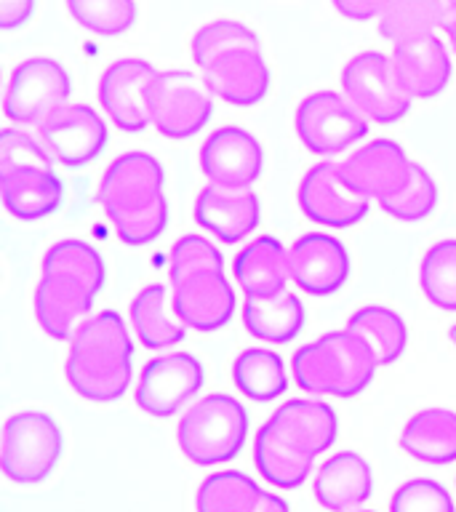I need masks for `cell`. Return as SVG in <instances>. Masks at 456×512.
Returning a JSON list of instances; mask_svg holds the SVG:
<instances>
[{
	"instance_id": "e575fe53",
	"label": "cell",
	"mask_w": 456,
	"mask_h": 512,
	"mask_svg": "<svg viewBox=\"0 0 456 512\" xmlns=\"http://www.w3.org/2000/svg\"><path fill=\"white\" fill-rule=\"evenodd\" d=\"M379 206L384 214L398 222H419V219H427L438 206V184L427 168L414 163V176L406 184V190L379 200Z\"/></svg>"
},
{
	"instance_id": "f1b7e54d",
	"label": "cell",
	"mask_w": 456,
	"mask_h": 512,
	"mask_svg": "<svg viewBox=\"0 0 456 512\" xmlns=\"http://www.w3.org/2000/svg\"><path fill=\"white\" fill-rule=\"evenodd\" d=\"M131 323L147 350H166L184 342L187 336V326L179 320V315L176 312L168 315V291L160 283H152L134 296Z\"/></svg>"
},
{
	"instance_id": "ab89813d",
	"label": "cell",
	"mask_w": 456,
	"mask_h": 512,
	"mask_svg": "<svg viewBox=\"0 0 456 512\" xmlns=\"http://www.w3.org/2000/svg\"><path fill=\"white\" fill-rule=\"evenodd\" d=\"M331 3H334V8L344 19H350V22H368V19H379L387 0H331Z\"/></svg>"
},
{
	"instance_id": "b9f144b4",
	"label": "cell",
	"mask_w": 456,
	"mask_h": 512,
	"mask_svg": "<svg viewBox=\"0 0 456 512\" xmlns=\"http://www.w3.org/2000/svg\"><path fill=\"white\" fill-rule=\"evenodd\" d=\"M440 6V19H443V24L440 27H446V24H451L456 19V0H438Z\"/></svg>"
},
{
	"instance_id": "1f68e13d",
	"label": "cell",
	"mask_w": 456,
	"mask_h": 512,
	"mask_svg": "<svg viewBox=\"0 0 456 512\" xmlns=\"http://www.w3.org/2000/svg\"><path fill=\"white\" fill-rule=\"evenodd\" d=\"M440 24L438 0H387L379 14V32L392 43L435 35Z\"/></svg>"
},
{
	"instance_id": "836d02e7",
	"label": "cell",
	"mask_w": 456,
	"mask_h": 512,
	"mask_svg": "<svg viewBox=\"0 0 456 512\" xmlns=\"http://www.w3.org/2000/svg\"><path fill=\"white\" fill-rule=\"evenodd\" d=\"M67 11L83 30L94 35H123L134 27V0H67Z\"/></svg>"
},
{
	"instance_id": "f35d334b",
	"label": "cell",
	"mask_w": 456,
	"mask_h": 512,
	"mask_svg": "<svg viewBox=\"0 0 456 512\" xmlns=\"http://www.w3.org/2000/svg\"><path fill=\"white\" fill-rule=\"evenodd\" d=\"M54 158L48 155L40 139H32L19 128H6L0 134V166H51Z\"/></svg>"
},
{
	"instance_id": "9a60e30c",
	"label": "cell",
	"mask_w": 456,
	"mask_h": 512,
	"mask_svg": "<svg viewBox=\"0 0 456 512\" xmlns=\"http://www.w3.org/2000/svg\"><path fill=\"white\" fill-rule=\"evenodd\" d=\"M296 200L302 214L323 227H355L368 216V198L358 195L339 174V163H315L302 176Z\"/></svg>"
},
{
	"instance_id": "cb8c5ba5",
	"label": "cell",
	"mask_w": 456,
	"mask_h": 512,
	"mask_svg": "<svg viewBox=\"0 0 456 512\" xmlns=\"http://www.w3.org/2000/svg\"><path fill=\"white\" fill-rule=\"evenodd\" d=\"M374 491L371 464L355 451H339L328 462L320 464L312 480L315 502L328 512H352L363 507Z\"/></svg>"
},
{
	"instance_id": "277c9868",
	"label": "cell",
	"mask_w": 456,
	"mask_h": 512,
	"mask_svg": "<svg viewBox=\"0 0 456 512\" xmlns=\"http://www.w3.org/2000/svg\"><path fill=\"white\" fill-rule=\"evenodd\" d=\"M134 344L115 310L86 318L75 328L64 374L72 392L91 403H112L128 392L134 376Z\"/></svg>"
},
{
	"instance_id": "d6986e66",
	"label": "cell",
	"mask_w": 456,
	"mask_h": 512,
	"mask_svg": "<svg viewBox=\"0 0 456 512\" xmlns=\"http://www.w3.org/2000/svg\"><path fill=\"white\" fill-rule=\"evenodd\" d=\"M171 283H174L171 307L187 328L211 334L227 326L235 315V291L230 280L224 278V270L203 267Z\"/></svg>"
},
{
	"instance_id": "7bdbcfd3",
	"label": "cell",
	"mask_w": 456,
	"mask_h": 512,
	"mask_svg": "<svg viewBox=\"0 0 456 512\" xmlns=\"http://www.w3.org/2000/svg\"><path fill=\"white\" fill-rule=\"evenodd\" d=\"M443 32H446L448 43H451V48L456 51V19L451 24H446V27H443Z\"/></svg>"
},
{
	"instance_id": "484cf974",
	"label": "cell",
	"mask_w": 456,
	"mask_h": 512,
	"mask_svg": "<svg viewBox=\"0 0 456 512\" xmlns=\"http://www.w3.org/2000/svg\"><path fill=\"white\" fill-rule=\"evenodd\" d=\"M232 275L248 299H270L283 294L286 280L291 278L286 246L272 235L256 238L235 256Z\"/></svg>"
},
{
	"instance_id": "d6a6232c",
	"label": "cell",
	"mask_w": 456,
	"mask_h": 512,
	"mask_svg": "<svg viewBox=\"0 0 456 512\" xmlns=\"http://www.w3.org/2000/svg\"><path fill=\"white\" fill-rule=\"evenodd\" d=\"M419 286L438 310L456 312V238L438 240L419 264Z\"/></svg>"
},
{
	"instance_id": "5bb4252c",
	"label": "cell",
	"mask_w": 456,
	"mask_h": 512,
	"mask_svg": "<svg viewBox=\"0 0 456 512\" xmlns=\"http://www.w3.org/2000/svg\"><path fill=\"white\" fill-rule=\"evenodd\" d=\"M264 147L251 131L240 126H222L200 147V171L208 184L227 190H251L262 176Z\"/></svg>"
},
{
	"instance_id": "7402d4cb",
	"label": "cell",
	"mask_w": 456,
	"mask_h": 512,
	"mask_svg": "<svg viewBox=\"0 0 456 512\" xmlns=\"http://www.w3.org/2000/svg\"><path fill=\"white\" fill-rule=\"evenodd\" d=\"M390 59L400 88L411 99L440 96L451 83V75H454L446 46L435 35L395 43V51H392Z\"/></svg>"
},
{
	"instance_id": "4316f807",
	"label": "cell",
	"mask_w": 456,
	"mask_h": 512,
	"mask_svg": "<svg viewBox=\"0 0 456 512\" xmlns=\"http://www.w3.org/2000/svg\"><path fill=\"white\" fill-rule=\"evenodd\" d=\"M400 448L416 462H456V411L427 408L414 414L400 430Z\"/></svg>"
},
{
	"instance_id": "7c38bea8",
	"label": "cell",
	"mask_w": 456,
	"mask_h": 512,
	"mask_svg": "<svg viewBox=\"0 0 456 512\" xmlns=\"http://www.w3.org/2000/svg\"><path fill=\"white\" fill-rule=\"evenodd\" d=\"M203 379V366L190 352H168L152 358L144 363L136 382V406L155 419H168L198 395Z\"/></svg>"
},
{
	"instance_id": "e0dca14e",
	"label": "cell",
	"mask_w": 456,
	"mask_h": 512,
	"mask_svg": "<svg viewBox=\"0 0 456 512\" xmlns=\"http://www.w3.org/2000/svg\"><path fill=\"white\" fill-rule=\"evenodd\" d=\"M339 174L363 198H392L406 190L414 176V160L395 139H374L339 163Z\"/></svg>"
},
{
	"instance_id": "d590c367",
	"label": "cell",
	"mask_w": 456,
	"mask_h": 512,
	"mask_svg": "<svg viewBox=\"0 0 456 512\" xmlns=\"http://www.w3.org/2000/svg\"><path fill=\"white\" fill-rule=\"evenodd\" d=\"M232 46H262V40L248 24L238 19H214V22L203 24L190 40V56L192 62L198 64V70L211 59L214 54Z\"/></svg>"
},
{
	"instance_id": "52a82bcc",
	"label": "cell",
	"mask_w": 456,
	"mask_h": 512,
	"mask_svg": "<svg viewBox=\"0 0 456 512\" xmlns=\"http://www.w3.org/2000/svg\"><path fill=\"white\" fill-rule=\"evenodd\" d=\"M64 435L46 411H19L8 416L0 440V470L11 483L38 486L62 459Z\"/></svg>"
},
{
	"instance_id": "3957f363",
	"label": "cell",
	"mask_w": 456,
	"mask_h": 512,
	"mask_svg": "<svg viewBox=\"0 0 456 512\" xmlns=\"http://www.w3.org/2000/svg\"><path fill=\"white\" fill-rule=\"evenodd\" d=\"M163 179V166L150 152H126L104 171L99 203L126 246H147L166 232Z\"/></svg>"
},
{
	"instance_id": "ac0fdd59",
	"label": "cell",
	"mask_w": 456,
	"mask_h": 512,
	"mask_svg": "<svg viewBox=\"0 0 456 512\" xmlns=\"http://www.w3.org/2000/svg\"><path fill=\"white\" fill-rule=\"evenodd\" d=\"M158 70L147 59L128 56L104 67L99 78V104L123 134H139L150 126L147 88Z\"/></svg>"
},
{
	"instance_id": "603a6c76",
	"label": "cell",
	"mask_w": 456,
	"mask_h": 512,
	"mask_svg": "<svg viewBox=\"0 0 456 512\" xmlns=\"http://www.w3.org/2000/svg\"><path fill=\"white\" fill-rule=\"evenodd\" d=\"M195 222L224 243H240L262 222V203L251 190L208 184L195 200Z\"/></svg>"
},
{
	"instance_id": "6da1fadb",
	"label": "cell",
	"mask_w": 456,
	"mask_h": 512,
	"mask_svg": "<svg viewBox=\"0 0 456 512\" xmlns=\"http://www.w3.org/2000/svg\"><path fill=\"white\" fill-rule=\"evenodd\" d=\"M339 416L328 403L312 398L288 400L259 427L254 464L270 486L291 491L310 478L312 464L336 443Z\"/></svg>"
},
{
	"instance_id": "7a4b0ae2",
	"label": "cell",
	"mask_w": 456,
	"mask_h": 512,
	"mask_svg": "<svg viewBox=\"0 0 456 512\" xmlns=\"http://www.w3.org/2000/svg\"><path fill=\"white\" fill-rule=\"evenodd\" d=\"M107 270L99 251L86 240H59L43 254L35 288V320L56 342H70L78 320L94 307Z\"/></svg>"
},
{
	"instance_id": "ffe728a7",
	"label": "cell",
	"mask_w": 456,
	"mask_h": 512,
	"mask_svg": "<svg viewBox=\"0 0 456 512\" xmlns=\"http://www.w3.org/2000/svg\"><path fill=\"white\" fill-rule=\"evenodd\" d=\"M291 280L310 296H331L350 278V254L339 238L307 232L288 248Z\"/></svg>"
},
{
	"instance_id": "74e56055",
	"label": "cell",
	"mask_w": 456,
	"mask_h": 512,
	"mask_svg": "<svg viewBox=\"0 0 456 512\" xmlns=\"http://www.w3.org/2000/svg\"><path fill=\"white\" fill-rule=\"evenodd\" d=\"M203 267L224 270L222 251L200 235H182L171 248V280L182 278L192 270H203Z\"/></svg>"
},
{
	"instance_id": "ba28073f",
	"label": "cell",
	"mask_w": 456,
	"mask_h": 512,
	"mask_svg": "<svg viewBox=\"0 0 456 512\" xmlns=\"http://www.w3.org/2000/svg\"><path fill=\"white\" fill-rule=\"evenodd\" d=\"M150 126L166 139H190L208 126L214 115V94L206 80L187 70L158 72L147 88Z\"/></svg>"
},
{
	"instance_id": "4dcf8cb0",
	"label": "cell",
	"mask_w": 456,
	"mask_h": 512,
	"mask_svg": "<svg viewBox=\"0 0 456 512\" xmlns=\"http://www.w3.org/2000/svg\"><path fill=\"white\" fill-rule=\"evenodd\" d=\"M347 328L360 334L376 352L379 366H390L406 352L408 347V326L398 312L382 304H368L350 315Z\"/></svg>"
},
{
	"instance_id": "9c48e42d",
	"label": "cell",
	"mask_w": 456,
	"mask_h": 512,
	"mask_svg": "<svg viewBox=\"0 0 456 512\" xmlns=\"http://www.w3.org/2000/svg\"><path fill=\"white\" fill-rule=\"evenodd\" d=\"M72 83L62 62L51 56H30L8 78L3 112L16 126H35L67 107Z\"/></svg>"
},
{
	"instance_id": "83f0119b",
	"label": "cell",
	"mask_w": 456,
	"mask_h": 512,
	"mask_svg": "<svg viewBox=\"0 0 456 512\" xmlns=\"http://www.w3.org/2000/svg\"><path fill=\"white\" fill-rule=\"evenodd\" d=\"M243 326L254 339L270 344L294 342L304 328V304L291 291L270 299H246Z\"/></svg>"
},
{
	"instance_id": "d4e9b609",
	"label": "cell",
	"mask_w": 456,
	"mask_h": 512,
	"mask_svg": "<svg viewBox=\"0 0 456 512\" xmlns=\"http://www.w3.org/2000/svg\"><path fill=\"white\" fill-rule=\"evenodd\" d=\"M195 507L198 512H291L283 496L264 491L238 470L208 475L195 494Z\"/></svg>"
},
{
	"instance_id": "f6af8a7d",
	"label": "cell",
	"mask_w": 456,
	"mask_h": 512,
	"mask_svg": "<svg viewBox=\"0 0 456 512\" xmlns=\"http://www.w3.org/2000/svg\"><path fill=\"white\" fill-rule=\"evenodd\" d=\"M352 512H376V510H360V507H358V510H352Z\"/></svg>"
},
{
	"instance_id": "8992f818",
	"label": "cell",
	"mask_w": 456,
	"mask_h": 512,
	"mask_svg": "<svg viewBox=\"0 0 456 512\" xmlns=\"http://www.w3.org/2000/svg\"><path fill=\"white\" fill-rule=\"evenodd\" d=\"M248 435L246 406L227 392H214L192 403L176 427L182 454L198 467L232 462Z\"/></svg>"
},
{
	"instance_id": "8fae6325",
	"label": "cell",
	"mask_w": 456,
	"mask_h": 512,
	"mask_svg": "<svg viewBox=\"0 0 456 512\" xmlns=\"http://www.w3.org/2000/svg\"><path fill=\"white\" fill-rule=\"evenodd\" d=\"M342 91L379 126H392L411 112V96L400 88L392 59L379 51H363L344 64Z\"/></svg>"
},
{
	"instance_id": "4fadbf2b",
	"label": "cell",
	"mask_w": 456,
	"mask_h": 512,
	"mask_svg": "<svg viewBox=\"0 0 456 512\" xmlns=\"http://www.w3.org/2000/svg\"><path fill=\"white\" fill-rule=\"evenodd\" d=\"M38 139L56 163H62L64 168H80L107 150L110 131L94 107L67 104L40 123Z\"/></svg>"
},
{
	"instance_id": "ee69618b",
	"label": "cell",
	"mask_w": 456,
	"mask_h": 512,
	"mask_svg": "<svg viewBox=\"0 0 456 512\" xmlns=\"http://www.w3.org/2000/svg\"><path fill=\"white\" fill-rule=\"evenodd\" d=\"M451 342H454V347H456V326L451 328Z\"/></svg>"
},
{
	"instance_id": "2e32d148",
	"label": "cell",
	"mask_w": 456,
	"mask_h": 512,
	"mask_svg": "<svg viewBox=\"0 0 456 512\" xmlns=\"http://www.w3.org/2000/svg\"><path fill=\"white\" fill-rule=\"evenodd\" d=\"M200 78L211 94L235 107H254L270 91V67L262 46L224 48L200 67Z\"/></svg>"
},
{
	"instance_id": "f546056e",
	"label": "cell",
	"mask_w": 456,
	"mask_h": 512,
	"mask_svg": "<svg viewBox=\"0 0 456 512\" xmlns=\"http://www.w3.org/2000/svg\"><path fill=\"white\" fill-rule=\"evenodd\" d=\"M232 382L248 400L272 403L288 387V374L278 352L248 347L232 360Z\"/></svg>"
},
{
	"instance_id": "60d3db41",
	"label": "cell",
	"mask_w": 456,
	"mask_h": 512,
	"mask_svg": "<svg viewBox=\"0 0 456 512\" xmlns=\"http://www.w3.org/2000/svg\"><path fill=\"white\" fill-rule=\"evenodd\" d=\"M35 0H0V27L3 30H19L32 19Z\"/></svg>"
},
{
	"instance_id": "30bf717a",
	"label": "cell",
	"mask_w": 456,
	"mask_h": 512,
	"mask_svg": "<svg viewBox=\"0 0 456 512\" xmlns=\"http://www.w3.org/2000/svg\"><path fill=\"white\" fill-rule=\"evenodd\" d=\"M299 142L312 155H339L366 139L368 118L336 91H315L304 96L294 115Z\"/></svg>"
},
{
	"instance_id": "44dd1931",
	"label": "cell",
	"mask_w": 456,
	"mask_h": 512,
	"mask_svg": "<svg viewBox=\"0 0 456 512\" xmlns=\"http://www.w3.org/2000/svg\"><path fill=\"white\" fill-rule=\"evenodd\" d=\"M0 192L14 219L38 222L59 211L64 182L51 166H0Z\"/></svg>"
},
{
	"instance_id": "8d00e7d4",
	"label": "cell",
	"mask_w": 456,
	"mask_h": 512,
	"mask_svg": "<svg viewBox=\"0 0 456 512\" xmlns=\"http://www.w3.org/2000/svg\"><path fill=\"white\" fill-rule=\"evenodd\" d=\"M390 512H456L454 499L438 480L414 478L392 494Z\"/></svg>"
},
{
	"instance_id": "5b68a950",
	"label": "cell",
	"mask_w": 456,
	"mask_h": 512,
	"mask_svg": "<svg viewBox=\"0 0 456 512\" xmlns=\"http://www.w3.org/2000/svg\"><path fill=\"white\" fill-rule=\"evenodd\" d=\"M291 366L302 390L331 398H355L374 382L379 360L363 336L344 328L299 347Z\"/></svg>"
}]
</instances>
